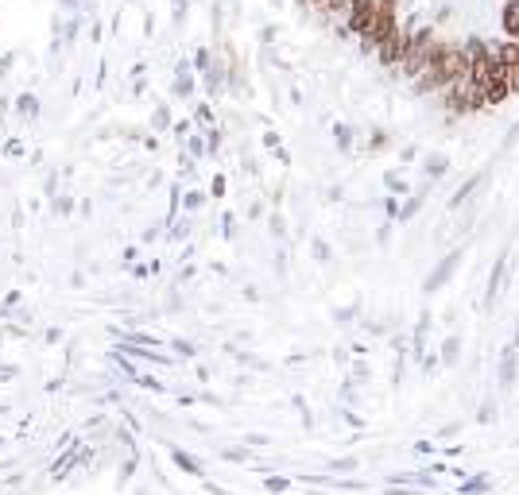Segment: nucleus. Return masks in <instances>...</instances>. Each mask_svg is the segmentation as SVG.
<instances>
[{
	"label": "nucleus",
	"mask_w": 519,
	"mask_h": 495,
	"mask_svg": "<svg viewBox=\"0 0 519 495\" xmlns=\"http://www.w3.org/2000/svg\"><path fill=\"white\" fill-rule=\"evenodd\" d=\"M434 31H411L407 35V51H403V74H407V78H418V74L426 70V59H430V47H434Z\"/></svg>",
	"instance_id": "1"
},
{
	"label": "nucleus",
	"mask_w": 519,
	"mask_h": 495,
	"mask_svg": "<svg viewBox=\"0 0 519 495\" xmlns=\"http://www.w3.org/2000/svg\"><path fill=\"white\" fill-rule=\"evenodd\" d=\"M376 20V0H349V31L365 39Z\"/></svg>",
	"instance_id": "2"
},
{
	"label": "nucleus",
	"mask_w": 519,
	"mask_h": 495,
	"mask_svg": "<svg viewBox=\"0 0 519 495\" xmlns=\"http://www.w3.org/2000/svg\"><path fill=\"white\" fill-rule=\"evenodd\" d=\"M469 81H457V86L442 89V109L450 112V117H465L469 112Z\"/></svg>",
	"instance_id": "3"
},
{
	"label": "nucleus",
	"mask_w": 519,
	"mask_h": 495,
	"mask_svg": "<svg viewBox=\"0 0 519 495\" xmlns=\"http://www.w3.org/2000/svg\"><path fill=\"white\" fill-rule=\"evenodd\" d=\"M457 263H461V252H454V255H446V260H442L438 267H434V275L426 279V291H438V286L446 283L450 275H454V267H457Z\"/></svg>",
	"instance_id": "4"
},
{
	"label": "nucleus",
	"mask_w": 519,
	"mask_h": 495,
	"mask_svg": "<svg viewBox=\"0 0 519 495\" xmlns=\"http://www.w3.org/2000/svg\"><path fill=\"white\" fill-rule=\"evenodd\" d=\"M515 352H519L515 344H508L504 356H500V387H504V391L515 383Z\"/></svg>",
	"instance_id": "5"
},
{
	"label": "nucleus",
	"mask_w": 519,
	"mask_h": 495,
	"mask_svg": "<svg viewBox=\"0 0 519 495\" xmlns=\"http://www.w3.org/2000/svg\"><path fill=\"white\" fill-rule=\"evenodd\" d=\"M500 23H504V35L508 39H519V0H508V4H504V20H500Z\"/></svg>",
	"instance_id": "6"
},
{
	"label": "nucleus",
	"mask_w": 519,
	"mask_h": 495,
	"mask_svg": "<svg viewBox=\"0 0 519 495\" xmlns=\"http://www.w3.org/2000/svg\"><path fill=\"white\" fill-rule=\"evenodd\" d=\"M175 465H178V468H183V472H190V476H198V472H202V465H198V460H194V457H186V453H183V449H175Z\"/></svg>",
	"instance_id": "7"
},
{
	"label": "nucleus",
	"mask_w": 519,
	"mask_h": 495,
	"mask_svg": "<svg viewBox=\"0 0 519 495\" xmlns=\"http://www.w3.org/2000/svg\"><path fill=\"white\" fill-rule=\"evenodd\" d=\"M457 356H461V344L450 337V341L442 344V360H446V364H457Z\"/></svg>",
	"instance_id": "8"
},
{
	"label": "nucleus",
	"mask_w": 519,
	"mask_h": 495,
	"mask_svg": "<svg viewBox=\"0 0 519 495\" xmlns=\"http://www.w3.org/2000/svg\"><path fill=\"white\" fill-rule=\"evenodd\" d=\"M484 488H489V476H477V480H469L461 491H465V495H473V491H484Z\"/></svg>",
	"instance_id": "9"
},
{
	"label": "nucleus",
	"mask_w": 519,
	"mask_h": 495,
	"mask_svg": "<svg viewBox=\"0 0 519 495\" xmlns=\"http://www.w3.org/2000/svg\"><path fill=\"white\" fill-rule=\"evenodd\" d=\"M329 468H337V472H349V468H357V460H353V457H345V460H333Z\"/></svg>",
	"instance_id": "10"
},
{
	"label": "nucleus",
	"mask_w": 519,
	"mask_h": 495,
	"mask_svg": "<svg viewBox=\"0 0 519 495\" xmlns=\"http://www.w3.org/2000/svg\"><path fill=\"white\" fill-rule=\"evenodd\" d=\"M287 488H291V484L279 480V476H275V480H268V491H287Z\"/></svg>",
	"instance_id": "11"
},
{
	"label": "nucleus",
	"mask_w": 519,
	"mask_h": 495,
	"mask_svg": "<svg viewBox=\"0 0 519 495\" xmlns=\"http://www.w3.org/2000/svg\"><path fill=\"white\" fill-rule=\"evenodd\" d=\"M492 418H496V410H492V402H484V407H481V422H492Z\"/></svg>",
	"instance_id": "12"
},
{
	"label": "nucleus",
	"mask_w": 519,
	"mask_h": 495,
	"mask_svg": "<svg viewBox=\"0 0 519 495\" xmlns=\"http://www.w3.org/2000/svg\"><path fill=\"white\" fill-rule=\"evenodd\" d=\"M16 375V368H0V379H12Z\"/></svg>",
	"instance_id": "13"
},
{
	"label": "nucleus",
	"mask_w": 519,
	"mask_h": 495,
	"mask_svg": "<svg viewBox=\"0 0 519 495\" xmlns=\"http://www.w3.org/2000/svg\"><path fill=\"white\" fill-rule=\"evenodd\" d=\"M515 349H519V329H515Z\"/></svg>",
	"instance_id": "14"
}]
</instances>
